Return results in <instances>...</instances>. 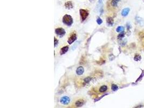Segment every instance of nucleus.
<instances>
[{"instance_id":"obj_8","label":"nucleus","mask_w":144,"mask_h":108,"mask_svg":"<svg viewBox=\"0 0 144 108\" xmlns=\"http://www.w3.org/2000/svg\"><path fill=\"white\" fill-rule=\"evenodd\" d=\"M84 69L83 68V67L82 66H79L78 68L77 69V70H76V73L78 75H81L84 73Z\"/></svg>"},{"instance_id":"obj_6","label":"nucleus","mask_w":144,"mask_h":108,"mask_svg":"<svg viewBox=\"0 0 144 108\" xmlns=\"http://www.w3.org/2000/svg\"><path fill=\"white\" fill-rule=\"evenodd\" d=\"M64 5H65V7L67 9H71L73 8V7L72 1H67L66 2H65Z\"/></svg>"},{"instance_id":"obj_4","label":"nucleus","mask_w":144,"mask_h":108,"mask_svg":"<svg viewBox=\"0 0 144 108\" xmlns=\"http://www.w3.org/2000/svg\"><path fill=\"white\" fill-rule=\"evenodd\" d=\"M70 101V100L69 97L67 96H64V97H62L60 100V102L64 105H66L67 104L69 103V102Z\"/></svg>"},{"instance_id":"obj_19","label":"nucleus","mask_w":144,"mask_h":108,"mask_svg":"<svg viewBox=\"0 0 144 108\" xmlns=\"http://www.w3.org/2000/svg\"><path fill=\"white\" fill-rule=\"evenodd\" d=\"M97 23L98 24H101L102 23H103V21H102V20L100 18V17H98L97 18Z\"/></svg>"},{"instance_id":"obj_5","label":"nucleus","mask_w":144,"mask_h":108,"mask_svg":"<svg viewBox=\"0 0 144 108\" xmlns=\"http://www.w3.org/2000/svg\"><path fill=\"white\" fill-rule=\"evenodd\" d=\"M76 40H77V36H76V34H73L68 39L67 42H68L69 44H71L74 42Z\"/></svg>"},{"instance_id":"obj_18","label":"nucleus","mask_w":144,"mask_h":108,"mask_svg":"<svg viewBox=\"0 0 144 108\" xmlns=\"http://www.w3.org/2000/svg\"><path fill=\"white\" fill-rule=\"evenodd\" d=\"M125 36V33H124V32H123V33H120L119 35L118 36V38L119 39H122V38H123Z\"/></svg>"},{"instance_id":"obj_7","label":"nucleus","mask_w":144,"mask_h":108,"mask_svg":"<svg viewBox=\"0 0 144 108\" xmlns=\"http://www.w3.org/2000/svg\"><path fill=\"white\" fill-rule=\"evenodd\" d=\"M106 23L107 25L112 26L114 23V20L111 17H108L106 18Z\"/></svg>"},{"instance_id":"obj_11","label":"nucleus","mask_w":144,"mask_h":108,"mask_svg":"<svg viewBox=\"0 0 144 108\" xmlns=\"http://www.w3.org/2000/svg\"><path fill=\"white\" fill-rule=\"evenodd\" d=\"M84 104V101L83 100H79L76 102V106L78 107H82Z\"/></svg>"},{"instance_id":"obj_2","label":"nucleus","mask_w":144,"mask_h":108,"mask_svg":"<svg viewBox=\"0 0 144 108\" xmlns=\"http://www.w3.org/2000/svg\"><path fill=\"white\" fill-rule=\"evenodd\" d=\"M79 14H80L82 22H84L85 20L87 18V17L89 15V12L87 10L81 9L79 10Z\"/></svg>"},{"instance_id":"obj_22","label":"nucleus","mask_w":144,"mask_h":108,"mask_svg":"<svg viewBox=\"0 0 144 108\" xmlns=\"http://www.w3.org/2000/svg\"></svg>"},{"instance_id":"obj_16","label":"nucleus","mask_w":144,"mask_h":108,"mask_svg":"<svg viewBox=\"0 0 144 108\" xmlns=\"http://www.w3.org/2000/svg\"><path fill=\"white\" fill-rule=\"evenodd\" d=\"M111 88H112V90L113 91H117V90L118 89V86H117L116 84H113L112 85V86H111Z\"/></svg>"},{"instance_id":"obj_14","label":"nucleus","mask_w":144,"mask_h":108,"mask_svg":"<svg viewBox=\"0 0 144 108\" xmlns=\"http://www.w3.org/2000/svg\"><path fill=\"white\" fill-rule=\"evenodd\" d=\"M116 31L117 32H118V33H123V32H124V28L123 27H122V26H119L118 28H117L116 29Z\"/></svg>"},{"instance_id":"obj_3","label":"nucleus","mask_w":144,"mask_h":108,"mask_svg":"<svg viewBox=\"0 0 144 108\" xmlns=\"http://www.w3.org/2000/svg\"><path fill=\"white\" fill-rule=\"evenodd\" d=\"M55 33L57 35L60 37H63L65 34V30L62 28H58L55 30Z\"/></svg>"},{"instance_id":"obj_1","label":"nucleus","mask_w":144,"mask_h":108,"mask_svg":"<svg viewBox=\"0 0 144 108\" xmlns=\"http://www.w3.org/2000/svg\"><path fill=\"white\" fill-rule=\"evenodd\" d=\"M63 22L67 26H71L73 23V19L69 15L66 14L63 17Z\"/></svg>"},{"instance_id":"obj_12","label":"nucleus","mask_w":144,"mask_h":108,"mask_svg":"<svg viewBox=\"0 0 144 108\" xmlns=\"http://www.w3.org/2000/svg\"><path fill=\"white\" fill-rule=\"evenodd\" d=\"M120 1V0H112L111 1V5L113 7H116L117 6L118 2Z\"/></svg>"},{"instance_id":"obj_21","label":"nucleus","mask_w":144,"mask_h":108,"mask_svg":"<svg viewBox=\"0 0 144 108\" xmlns=\"http://www.w3.org/2000/svg\"><path fill=\"white\" fill-rule=\"evenodd\" d=\"M136 108H142V106H138V107H137Z\"/></svg>"},{"instance_id":"obj_9","label":"nucleus","mask_w":144,"mask_h":108,"mask_svg":"<svg viewBox=\"0 0 144 108\" xmlns=\"http://www.w3.org/2000/svg\"><path fill=\"white\" fill-rule=\"evenodd\" d=\"M130 8H126L123 9L122 11V15L123 16H126L130 12Z\"/></svg>"},{"instance_id":"obj_20","label":"nucleus","mask_w":144,"mask_h":108,"mask_svg":"<svg viewBox=\"0 0 144 108\" xmlns=\"http://www.w3.org/2000/svg\"><path fill=\"white\" fill-rule=\"evenodd\" d=\"M54 40H55V46H57V45L58 44V41L57 39H56V37L54 38Z\"/></svg>"},{"instance_id":"obj_13","label":"nucleus","mask_w":144,"mask_h":108,"mask_svg":"<svg viewBox=\"0 0 144 108\" xmlns=\"http://www.w3.org/2000/svg\"><path fill=\"white\" fill-rule=\"evenodd\" d=\"M107 90V87L106 86H102L99 89V91L101 92H104Z\"/></svg>"},{"instance_id":"obj_10","label":"nucleus","mask_w":144,"mask_h":108,"mask_svg":"<svg viewBox=\"0 0 144 108\" xmlns=\"http://www.w3.org/2000/svg\"><path fill=\"white\" fill-rule=\"evenodd\" d=\"M69 50V46H65L63 47L61 49V51H60V54L61 55L65 54L66 52L68 51Z\"/></svg>"},{"instance_id":"obj_15","label":"nucleus","mask_w":144,"mask_h":108,"mask_svg":"<svg viewBox=\"0 0 144 108\" xmlns=\"http://www.w3.org/2000/svg\"><path fill=\"white\" fill-rule=\"evenodd\" d=\"M142 59V57L139 54H136V55L134 56V60L136 61H139Z\"/></svg>"},{"instance_id":"obj_17","label":"nucleus","mask_w":144,"mask_h":108,"mask_svg":"<svg viewBox=\"0 0 144 108\" xmlns=\"http://www.w3.org/2000/svg\"><path fill=\"white\" fill-rule=\"evenodd\" d=\"M91 78L90 77H87V78H85L84 79V83H89L90 82V81H91Z\"/></svg>"}]
</instances>
